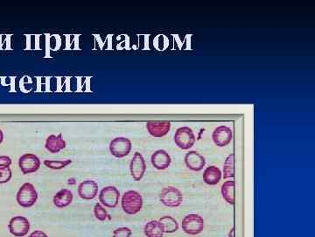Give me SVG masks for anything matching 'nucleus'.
Here are the masks:
<instances>
[{
    "label": "nucleus",
    "mask_w": 315,
    "mask_h": 237,
    "mask_svg": "<svg viewBox=\"0 0 315 237\" xmlns=\"http://www.w3.org/2000/svg\"><path fill=\"white\" fill-rule=\"evenodd\" d=\"M74 199L72 192L68 189H62L54 196L52 202L58 208H64L71 204Z\"/></svg>",
    "instance_id": "obj_17"
},
{
    "label": "nucleus",
    "mask_w": 315,
    "mask_h": 237,
    "mask_svg": "<svg viewBox=\"0 0 315 237\" xmlns=\"http://www.w3.org/2000/svg\"><path fill=\"white\" fill-rule=\"evenodd\" d=\"M133 144L128 138L117 137L110 144V151L117 158H123L130 154Z\"/></svg>",
    "instance_id": "obj_6"
},
{
    "label": "nucleus",
    "mask_w": 315,
    "mask_h": 237,
    "mask_svg": "<svg viewBox=\"0 0 315 237\" xmlns=\"http://www.w3.org/2000/svg\"><path fill=\"white\" fill-rule=\"evenodd\" d=\"M119 198L120 193L115 186H106L99 194L100 204L108 208H115L118 206Z\"/></svg>",
    "instance_id": "obj_7"
},
{
    "label": "nucleus",
    "mask_w": 315,
    "mask_h": 237,
    "mask_svg": "<svg viewBox=\"0 0 315 237\" xmlns=\"http://www.w3.org/2000/svg\"><path fill=\"white\" fill-rule=\"evenodd\" d=\"M234 154H230L224 162L223 165V178L229 179L234 178Z\"/></svg>",
    "instance_id": "obj_22"
},
{
    "label": "nucleus",
    "mask_w": 315,
    "mask_h": 237,
    "mask_svg": "<svg viewBox=\"0 0 315 237\" xmlns=\"http://www.w3.org/2000/svg\"><path fill=\"white\" fill-rule=\"evenodd\" d=\"M143 202L141 194L136 191H128L122 196L121 206L126 215L135 216L142 209Z\"/></svg>",
    "instance_id": "obj_1"
},
{
    "label": "nucleus",
    "mask_w": 315,
    "mask_h": 237,
    "mask_svg": "<svg viewBox=\"0 0 315 237\" xmlns=\"http://www.w3.org/2000/svg\"><path fill=\"white\" fill-rule=\"evenodd\" d=\"M186 166L193 172H201L206 165V160L197 151L192 150L185 156Z\"/></svg>",
    "instance_id": "obj_13"
},
{
    "label": "nucleus",
    "mask_w": 315,
    "mask_h": 237,
    "mask_svg": "<svg viewBox=\"0 0 315 237\" xmlns=\"http://www.w3.org/2000/svg\"><path fill=\"white\" fill-rule=\"evenodd\" d=\"M160 201L167 207H179L183 202L182 193L173 186L163 188L160 194Z\"/></svg>",
    "instance_id": "obj_4"
},
{
    "label": "nucleus",
    "mask_w": 315,
    "mask_h": 237,
    "mask_svg": "<svg viewBox=\"0 0 315 237\" xmlns=\"http://www.w3.org/2000/svg\"><path fill=\"white\" fill-rule=\"evenodd\" d=\"M94 215L100 222H105V221H111L112 220V216L109 215L108 212L106 211V209L100 203H96L94 206Z\"/></svg>",
    "instance_id": "obj_24"
},
{
    "label": "nucleus",
    "mask_w": 315,
    "mask_h": 237,
    "mask_svg": "<svg viewBox=\"0 0 315 237\" xmlns=\"http://www.w3.org/2000/svg\"><path fill=\"white\" fill-rule=\"evenodd\" d=\"M146 128L151 136L161 138L170 131L171 123L167 121H150L146 123Z\"/></svg>",
    "instance_id": "obj_12"
},
{
    "label": "nucleus",
    "mask_w": 315,
    "mask_h": 237,
    "mask_svg": "<svg viewBox=\"0 0 315 237\" xmlns=\"http://www.w3.org/2000/svg\"><path fill=\"white\" fill-rule=\"evenodd\" d=\"M3 140H4L3 131H2V130H1V129H0V144H2V143H3Z\"/></svg>",
    "instance_id": "obj_29"
},
{
    "label": "nucleus",
    "mask_w": 315,
    "mask_h": 237,
    "mask_svg": "<svg viewBox=\"0 0 315 237\" xmlns=\"http://www.w3.org/2000/svg\"><path fill=\"white\" fill-rule=\"evenodd\" d=\"M16 200L19 206L25 208H29L34 206L38 200V193L34 184L25 183L19 188L16 196Z\"/></svg>",
    "instance_id": "obj_2"
},
{
    "label": "nucleus",
    "mask_w": 315,
    "mask_h": 237,
    "mask_svg": "<svg viewBox=\"0 0 315 237\" xmlns=\"http://www.w3.org/2000/svg\"><path fill=\"white\" fill-rule=\"evenodd\" d=\"M78 194L83 200H93L98 194V184L94 180L82 182L78 187Z\"/></svg>",
    "instance_id": "obj_14"
},
{
    "label": "nucleus",
    "mask_w": 315,
    "mask_h": 237,
    "mask_svg": "<svg viewBox=\"0 0 315 237\" xmlns=\"http://www.w3.org/2000/svg\"><path fill=\"white\" fill-rule=\"evenodd\" d=\"M72 163V160H45L44 164L51 170H62Z\"/></svg>",
    "instance_id": "obj_23"
},
{
    "label": "nucleus",
    "mask_w": 315,
    "mask_h": 237,
    "mask_svg": "<svg viewBox=\"0 0 315 237\" xmlns=\"http://www.w3.org/2000/svg\"><path fill=\"white\" fill-rule=\"evenodd\" d=\"M159 222L163 226L165 234H173L179 229V223L172 216H163L159 220Z\"/></svg>",
    "instance_id": "obj_20"
},
{
    "label": "nucleus",
    "mask_w": 315,
    "mask_h": 237,
    "mask_svg": "<svg viewBox=\"0 0 315 237\" xmlns=\"http://www.w3.org/2000/svg\"><path fill=\"white\" fill-rule=\"evenodd\" d=\"M144 233L146 237L164 236V228L159 221H151L145 225Z\"/></svg>",
    "instance_id": "obj_19"
},
{
    "label": "nucleus",
    "mask_w": 315,
    "mask_h": 237,
    "mask_svg": "<svg viewBox=\"0 0 315 237\" xmlns=\"http://www.w3.org/2000/svg\"><path fill=\"white\" fill-rule=\"evenodd\" d=\"M195 135L191 128L181 127L178 128L174 134V143L181 150H189L195 144Z\"/></svg>",
    "instance_id": "obj_5"
},
{
    "label": "nucleus",
    "mask_w": 315,
    "mask_h": 237,
    "mask_svg": "<svg viewBox=\"0 0 315 237\" xmlns=\"http://www.w3.org/2000/svg\"><path fill=\"white\" fill-rule=\"evenodd\" d=\"M232 137L233 133L231 129L224 125L217 127L212 134L214 144L220 148L228 146L231 143Z\"/></svg>",
    "instance_id": "obj_10"
},
{
    "label": "nucleus",
    "mask_w": 315,
    "mask_h": 237,
    "mask_svg": "<svg viewBox=\"0 0 315 237\" xmlns=\"http://www.w3.org/2000/svg\"><path fill=\"white\" fill-rule=\"evenodd\" d=\"M130 171L135 181H140L144 177L146 171V164L144 157L139 152L134 154L133 159L130 161Z\"/></svg>",
    "instance_id": "obj_11"
},
{
    "label": "nucleus",
    "mask_w": 315,
    "mask_h": 237,
    "mask_svg": "<svg viewBox=\"0 0 315 237\" xmlns=\"http://www.w3.org/2000/svg\"><path fill=\"white\" fill-rule=\"evenodd\" d=\"M184 233L189 235H197L202 233L205 228L203 218L197 214H190L185 216L181 222Z\"/></svg>",
    "instance_id": "obj_3"
},
{
    "label": "nucleus",
    "mask_w": 315,
    "mask_h": 237,
    "mask_svg": "<svg viewBox=\"0 0 315 237\" xmlns=\"http://www.w3.org/2000/svg\"><path fill=\"white\" fill-rule=\"evenodd\" d=\"M10 233L16 237H23L30 230V222L24 216H15L8 224Z\"/></svg>",
    "instance_id": "obj_8"
},
{
    "label": "nucleus",
    "mask_w": 315,
    "mask_h": 237,
    "mask_svg": "<svg viewBox=\"0 0 315 237\" xmlns=\"http://www.w3.org/2000/svg\"><path fill=\"white\" fill-rule=\"evenodd\" d=\"M12 171L10 167H0V184H6L9 182L12 178Z\"/></svg>",
    "instance_id": "obj_25"
},
{
    "label": "nucleus",
    "mask_w": 315,
    "mask_h": 237,
    "mask_svg": "<svg viewBox=\"0 0 315 237\" xmlns=\"http://www.w3.org/2000/svg\"><path fill=\"white\" fill-rule=\"evenodd\" d=\"M223 177V173L218 167L212 165L205 169L203 172V181L208 185L219 184Z\"/></svg>",
    "instance_id": "obj_18"
},
{
    "label": "nucleus",
    "mask_w": 315,
    "mask_h": 237,
    "mask_svg": "<svg viewBox=\"0 0 315 237\" xmlns=\"http://www.w3.org/2000/svg\"><path fill=\"white\" fill-rule=\"evenodd\" d=\"M229 237H234V228H233L229 231Z\"/></svg>",
    "instance_id": "obj_30"
},
{
    "label": "nucleus",
    "mask_w": 315,
    "mask_h": 237,
    "mask_svg": "<svg viewBox=\"0 0 315 237\" xmlns=\"http://www.w3.org/2000/svg\"><path fill=\"white\" fill-rule=\"evenodd\" d=\"M19 166L23 174H31L40 169V160L34 154H25L19 157Z\"/></svg>",
    "instance_id": "obj_9"
},
{
    "label": "nucleus",
    "mask_w": 315,
    "mask_h": 237,
    "mask_svg": "<svg viewBox=\"0 0 315 237\" xmlns=\"http://www.w3.org/2000/svg\"><path fill=\"white\" fill-rule=\"evenodd\" d=\"M234 185L235 184L233 180H228L224 182L221 187L223 200L229 205H234Z\"/></svg>",
    "instance_id": "obj_21"
},
{
    "label": "nucleus",
    "mask_w": 315,
    "mask_h": 237,
    "mask_svg": "<svg viewBox=\"0 0 315 237\" xmlns=\"http://www.w3.org/2000/svg\"><path fill=\"white\" fill-rule=\"evenodd\" d=\"M66 146H67V144L65 140H63L62 134H58V135L51 134L46 138L45 148L47 151H49L50 153H59L61 150L65 149Z\"/></svg>",
    "instance_id": "obj_16"
},
{
    "label": "nucleus",
    "mask_w": 315,
    "mask_h": 237,
    "mask_svg": "<svg viewBox=\"0 0 315 237\" xmlns=\"http://www.w3.org/2000/svg\"><path fill=\"white\" fill-rule=\"evenodd\" d=\"M28 237H48L47 234L41 230H35Z\"/></svg>",
    "instance_id": "obj_28"
},
{
    "label": "nucleus",
    "mask_w": 315,
    "mask_h": 237,
    "mask_svg": "<svg viewBox=\"0 0 315 237\" xmlns=\"http://www.w3.org/2000/svg\"><path fill=\"white\" fill-rule=\"evenodd\" d=\"M171 156L164 150H159L155 151L151 156V162L152 166L159 171H164L170 166Z\"/></svg>",
    "instance_id": "obj_15"
},
{
    "label": "nucleus",
    "mask_w": 315,
    "mask_h": 237,
    "mask_svg": "<svg viewBox=\"0 0 315 237\" xmlns=\"http://www.w3.org/2000/svg\"><path fill=\"white\" fill-rule=\"evenodd\" d=\"M133 230L127 227L118 228L113 231L112 237H132Z\"/></svg>",
    "instance_id": "obj_26"
},
{
    "label": "nucleus",
    "mask_w": 315,
    "mask_h": 237,
    "mask_svg": "<svg viewBox=\"0 0 315 237\" xmlns=\"http://www.w3.org/2000/svg\"><path fill=\"white\" fill-rule=\"evenodd\" d=\"M11 164H12V159L10 158L9 156H0V167L1 168L10 167Z\"/></svg>",
    "instance_id": "obj_27"
}]
</instances>
